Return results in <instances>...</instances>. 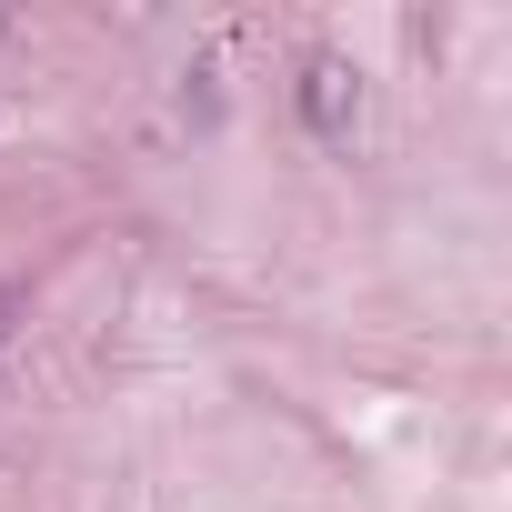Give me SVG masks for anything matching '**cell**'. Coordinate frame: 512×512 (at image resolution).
Wrapping results in <instances>:
<instances>
[{"instance_id": "obj_1", "label": "cell", "mask_w": 512, "mask_h": 512, "mask_svg": "<svg viewBox=\"0 0 512 512\" xmlns=\"http://www.w3.org/2000/svg\"><path fill=\"white\" fill-rule=\"evenodd\" d=\"M302 121H312L322 141H352V121H362V81H352L342 51H312V61H302Z\"/></svg>"}]
</instances>
